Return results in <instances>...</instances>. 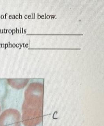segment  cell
I'll return each instance as SVG.
<instances>
[{
    "label": "cell",
    "instance_id": "obj_2",
    "mask_svg": "<svg viewBox=\"0 0 104 126\" xmlns=\"http://www.w3.org/2000/svg\"></svg>",
    "mask_w": 104,
    "mask_h": 126
},
{
    "label": "cell",
    "instance_id": "obj_1",
    "mask_svg": "<svg viewBox=\"0 0 104 126\" xmlns=\"http://www.w3.org/2000/svg\"><path fill=\"white\" fill-rule=\"evenodd\" d=\"M21 115L14 109L6 110L0 115V126H20Z\"/></svg>",
    "mask_w": 104,
    "mask_h": 126
}]
</instances>
